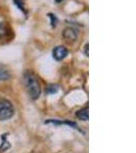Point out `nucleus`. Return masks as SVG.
<instances>
[{
    "label": "nucleus",
    "instance_id": "1",
    "mask_svg": "<svg viewBox=\"0 0 136 153\" xmlns=\"http://www.w3.org/2000/svg\"><path fill=\"white\" fill-rule=\"evenodd\" d=\"M24 82L27 89V92H28L29 96L31 97V99H38L41 95V86L36 75H34L30 71H26L24 75Z\"/></svg>",
    "mask_w": 136,
    "mask_h": 153
},
{
    "label": "nucleus",
    "instance_id": "2",
    "mask_svg": "<svg viewBox=\"0 0 136 153\" xmlns=\"http://www.w3.org/2000/svg\"><path fill=\"white\" fill-rule=\"evenodd\" d=\"M14 108L11 102L6 99H0V122L9 120L13 117Z\"/></svg>",
    "mask_w": 136,
    "mask_h": 153
},
{
    "label": "nucleus",
    "instance_id": "5",
    "mask_svg": "<svg viewBox=\"0 0 136 153\" xmlns=\"http://www.w3.org/2000/svg\"><path fill=\"white\" fill-rule=\"evenodd\" d=\"M45 124H52V125H68L70 127H73L74 129L78 130V131H81L80 128L78 127L77 124L75 123L71 122V120H45Z\"/></svg>",
    "mask_w": 136,
    "mask_h": 153
},
{
    "label": "nucleus",
    "instance_id": "7",
    "mask_svg": "<svg viewBox=\"0 0 136 153\" xmlns=\"http://www.w3.org/2000/svg\"><path fill=\"white\" fill-rule=\"evenodd\" d=\"M88 107H84L82 109L78 110L77 113H76V117H77L80 120H83V122H86L88 120Z\"/></svg>",
    "mask_w": 136,
    "mask_h": 153
},
{
    "label": "nucleus",
    "instance_id": "10",
    "mask_svg": "<svg viewBox=\"0 0 136 153\" xmlns=\"http://www.w3.org/2000/svg\"><path fill=\"white\" fill-rule=\"evenodd\" d=\"M58 91V87L56 85H49L48 88L46 89V92L49 93V94H54Z\"/></svg>",
    "mask_w": 136,
    "mask_h": 153
},
{
    "label": "nucleus",
    "instance_id": "4",
    "mask_svg": "<svg viewBox=\"0 0 136 153\" xmlns=\"http://www.w3.org/2000/svg\"><path fill=\"white\" fill-rule=\"evenodd\" d=\"M63 37L65 38L66 41H68L69 43H73L77 40L78 38V33L75 29L73 28H67L65 31L63 32Z\"/></svg>",
    "mask_w": 136,
    "mask_h": 153
},
{
    "label": "nucleus",
    "instance_id": "3",
    "mask_svg": "<svg viewBox=\"0 0 136 153\" xmlns=\"http://www.w3.org/2000/svg\"><path fill=\"white\" fill-rule=\"evenodd\" d=\"M69 54V50L64 46H56L52 51V56L55 60L61 61L65 59Z\"/></svg>",
    "mask_w": 136,
    "mask_h": 153
},
{
    "label": "nucleus",
    "instance_id": "9",
    "mask_svg": "<svg viewBox=\"0 0 136 153\" xmlns=\"http://www.w3.org/2000/svg\"><path fill=\"white\" fill-rule=\"evenodd\" d=\"M48 16L50 18V22H51V27L52 28H55L58 26V19L56 18V16L52 12H49L48 13Z\"/></svg>",
    "mask_w": 136,
    "mask_h": 153
},
{
    "label": "nucleus",
    "instance_id": "6",
    "mask_svg": "<svg viewBox=\"0 0 136 153\" xmlns=\"http://www.w3.org/2000/svg\"><path fill=\"white\" fill-rule=\"evenodd\" d=\"M10 79V73L4 65H0V81H8Z\"/></svg>",
    "mask_w": 136,
    "mask_h": 153
},
{
    "label": "nucleus",
    "instance_id": "11",
    "mask_svg": "<svg viewBox=\"0 0 136 153\" xmlns=\"http://www.w3.org/2000/svg\"><path fill=\"white\" fill-rule=\"evenodd\" d=\"M84 52H85L86 56H88V44H86L85 45V50H84Z\"/></svg>",
    "mask_w": 136,
    "mask_h": 153
},
{
    "label": "nucleus",
    "instance_id": "8",
    "mask_svg": "<svg viewBox=\"0 0 136 153\" xmlns=\"http://www.w3.org/2000/svg\"><path fill=\"white\" fill-rule=\"evenodd\" d=\"M12 2H13L14 4H16V6L18 7L21 11H23L25 13V16H27V9H26V4H25V0H12Z\"/></svg>",
    "mask_w": 136,
    "mask_h": 153
},
{
    "label": "nucleus",
    "instance_id": "12",
    "mask_svg": "<svg viewBox=\"0 0 136 153\" xmlns=\"http://www.w3.org/2000/svg\"><path fill=\"white\" fill-rule=\"evenodd\" d=\"M54 1L56 2V3H61V1H64V0H54Z\"/></svg>",
    "mask_w": 136,
    "mask_h": 153
}]
</instances>
